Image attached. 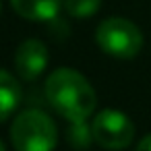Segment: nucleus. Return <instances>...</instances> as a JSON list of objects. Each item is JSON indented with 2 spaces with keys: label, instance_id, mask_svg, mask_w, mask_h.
Returning <instances> with one entry per match:
<instances>
[{
  "label": "nucleus",
  "instance_id": "obj_12",
  "mask_svg": "<svg viewBox=\"0 0 151 151\" xmlns=\"http://www.w3.org/2000/svg\"><path fill=\"white\" fill-rule=\"evenodd\" d=\"M0 11H2V2H0Z\"/></svg>",
  "mask_w": 151,
  "mask_h": 151
},
{
  "label": "nucleus",
  "instance_id": "obj_9",
  "mask_svg": "<svg viewBox=\"0 0 151 151\" xmlns=\"http://www.w3.org/2000/svg\"><path fill=\"white\" fill-rule=\"evenodd\" d=\"M68 141H70V145L75 149H87L89 143L93 141L91 126H87V122L70 124V128H68Z\"/></svg>",
  "mask_w": 151,
  "mask_h": 151
},
{
  "label": "nucleus",
  "instance_id": "obj_4",
  "mask_svg": "<svg viewBox=\"0 0 151 151\" xmlns=\"http://www.w3.org/2000/svg\"><path fill=\"white\" fill-rule=\"evenodd\" d=\"M91 134L99 147L110 151H120L132 143L134 124L120 110H101L95 114L91 122Z\"/></svg>",
  "mask_w": 151,
  "mask_h": 151
},
{
  "label": "nucleus",
  "instance_id": "obj_11",
  "mask_svg": "<svg viewBox=\"0 0 151 151\" xmlns=\"http://www.w3.org/2000/svg\"><path fill=\"white\" fill-rule=\"evenodd\" d=\"M0 151H6V145L2 143V139H0Z\"/></svg>",
  "mask_w": 151,
  "mask_h": 151
},
{
  "label": "nucleus",
  "instance_id": "obj_10",
  "mask_svg": "<svg viewBox=\"0 0 151 151\" xmlns=\"http://www.w3.org/2000/svg\"><path fill=\"white\" fill-rule=\"evenodd\" d=\"M137 151H151V134H147V137H143V139L139 141Z\"/></svg>",
  "mask_w": 151,
  "mask_h": 151
},
{
  "label": "nucleus",
  "instance_id": "obj_5",
  "mask_svg": "<svg viewBox=\"0 0 151 151\" xmlns=\"http://www.w3.org/2000/svg\"><path fill=\"white\" fill-rule=\"evenodd\" d=\"M48 66V48L40 40H25L15 52V70L23 81H35Z\"/></svg>",
  "mask_w": 151,
  "mask_h": 151
},
{
  "label": "nucleus",
  "instance_id": "obj_1",
  "mask_svg": "<svg viewBox=\"0 0 151 151\" xmlns=\"http://www.w3.org/2000/svg\"><path fill=\"white\" fill-rule=\"evenodd\" d=\"M46 99L56 114L70 124L87 122L93 114L97 95L91 83L73 68H56L46 81Z\"/></svg>",
  "mask_w": 151,
  "mask_h": 151
},
{
  "label": "nucleus",
  "instance_id": "obj_3",
  "mask_svg": "<svg viewBox=\"0 0 151 151\" xmlns=\"http://www.w3.org/2000/svg\"><path fill=\"white\" fill-rule=\"evenodd\" d=\"M95 42L108 56L114 58H134L143 48V33L141 29L124 19V17H110L97 25Z\"/></svg>",
  "mask_w": 151,
  "mask_h": 151
},
{
  "label": "nucleus",
  "instance_id": "obj_6",
  "mask_svg": "<svg viewBox=\"0 0 151 151\" xmlns=\"http://www.w3.org/2000/svg\"><path fill=\"white\" fill-rule=\"evenodd\" d=\"M11 6L27 21H52L58 17L62 0H11Z\"/></svg>",
  "mask_w": 151,
  "mask_h": 151
},
{
  "label": "nucleus",
  "instance_id": "obj_7",
  "mask_svg": "<svg viewBox=\"0 0 151 151\" xmlns=\"http://www.w3.org/2000/svg\"><path fill=\"white\" fill-rule=\"evenodd\" d=\"M21 85L4 68H0V122H4L21 104Z\"/></svg>",
  "mask_w": 151,
  "mask_h": 151
},
{
  "label": "nucleus",
  "instance_id": "obj_8",
  "mask_svg": "<svg viewBox=\"0 0 151 151\" xmlns=\"http://www.w3.org/2000/svg\"><path fill=\"white\" fill-rule=\"evenodd\" d=\"M101 6V0H64V9L75 19H89Z\"/></svg>",
  "mask_w": 151,
  "mask_h": 151
},
{
  "label": "nucleus",
  "instance_id": "obj_2",
  "mask_svg": "<svg viewBox=\"0 0 151 151\" xmlns=\"http://www.w3.org/2000/svg\"><path fill=\"white\" fill-rule=\"evenodd\" d=\"M11 143L15 151H54L58 143L56 122L44 110H25L11 124Z\"/></svg>",
  "mask_w": 151,
  "mask_h": 151
}]
</instances>
